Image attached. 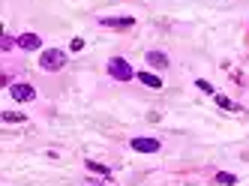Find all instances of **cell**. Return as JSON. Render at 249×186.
I'll return each mask as SVG.
<instances>
[{
  "mask_svg": "<svg viewBox=\"0 0 249 186\" xmlns=\"http://www.w3.org/2000/svg\"><path fill=\"white\" fill-rule=\"evenodd\" d=\"M39 66H42V69H48V72H57V69H63V66H66V54H63V51H57V48H48V51H42Z\"/></svg>",
  "mask_w": 249,
  "mask_h": 186,
  "instance_id": "obj_1",
  "label": "cell"
},
{
  "mask_svg": "<svg viewBox=\"0 0 249 186\" xmlns=\"http://www.w3.org/2000/svg\"><path fill=\"white\" fill-rule=\"evenodd\" d=\"M108 72H111V78H117V81H129L135 72H132V66L123 60V57H114V60H108Z\"/></svg>",
  "mask_w": 249,
  "mask_h": 186,
  "instance_id": "obj_2",
  "label": "cell"
},
{
  "mask_svg": "<svg viewBox=\"0 0 249 186\" xmlns=\"http://www.w3.org/2000/svg\"><path fill=\"white\" fill-rule=\"evenodd\" d=\"M9 96H12L15 102H30L33 96H36V90H33L30 84H12V87H9Z\"/></svg>",
  "mask_w": 249,
  "mask_h": 186,
  "instance_id": "obj_3",
  "label": "cell"
},
{
  "mask_svg": "<svg viewBox=\"0 0 249 186\" xmlns=\"http://www.w3.org/2000/svg\"><path fill=\"white\" fill-rule=\"evenodd\" d=\"M129 144H132V150H138V153H156L159 150L156 138H132Z\"/></svg>",
  "mask_w": 249,
  "mask_h": 186,
  "instance_id": "obj_4",
  "label": "cell"
},
{
  "mask_svg": "<svg viewBox=\"0 0 249 186\" xmlns=\"http://www.w3.org/2000/svg\"><path fill=\"white\" fill-rule=\"evenodd\" d=\"M39 45H42V39L36 33H21L18 36V48H24V51H36Z\"/></svg>",
  "mask_w": 249,
  "mask_h": 186,
  "instance_id": "obj_5",
  "label": "cell"
},
{
  "mask_svg": "<svg viewBox=\"0 0 249 186\" xmlns=\"http://www.w3.org/2000/svg\"><path fill=\"white\" fill-rule=\"evenodd\" d=\"M102 24L111 27V30H129L135 21H132V18H102Z\"/></svg>",
  "mask_w": 249,
  "mask_h": 186,
  "instance_id": "obj_6",
  "label": "cell"
},
{
  "mask_svg": "<svg viewBox=\"0 0 249 186\" xmlns=\"http://www.w3.org/2000/svg\"><path fill=\"white\" fill-rule=\"evenodd\" d=\"M147 63L156 66V69H168V57H165V54H159V51H150L147 54Z\"/></svg>",
  "mask_w": 249,
  "mask_h": 186,
  "instance_id": "obj_7",
  "label": "cell"
},
{
  "mask_svg": "<svg viewBox=\"0 0 249 186\" xmlns=\"http://www.w3.org/2000/svg\"><path fill=\"white\" fill-rule=\"evenodd\" d=\"M138 78H141V84H147V87H162V78L153 75V72H138Z\"/></svg>",
  "mask_w": 249,
  "mask_h": 186,
  "instance_id": "obj_8",
  "label": "cell"
},
{
  "mask_svg": "<svg viewBox=\"0 0 249 186\" xmlns=\"http://www.w3.org/2000/svg\"><path fill=\"white\" fill-rule=\"evenodd\" d=\"M216 183H222V186H234L237 177H234V174H228V171H219V174H216Z\"/></svg>",
  "mask_w": 249,
  "mask_h": 186,
  "instance_id": "obj_9",
  "label": "cell"
},
{
  "mask_svg": "<svg viewBox=\"0 0 249 186\" xmlns=\"http://www.w3.org/2000/svg\"><path fill=\"white\" fill-rule=\"evenodd\" d=\"M3 120H6V123H21V120H24V114H18V111H6Z\"/></svg>",
  "mask_w": 249,
  "mask_h": 186,
  "instance_id": "obj_10",
  "label": "cell"
},
{
  "mask_svg": "<svg viewBox=\"0 0 249 186\" xmlns=\"http://www.w3.org/2000/svg\"><path fill=\"white\" fill-rule=\"evenodd\" d=\"M87 168L96 171V174H102V177H108V168H105V165H99V162H87Z\"/></svg>",
  "mask_w": 249,
  "mask_h": 186,
  "instance_id": "obj_11",
  "label": "cell"
},
{
  "mask_svg": "<svg viewBox=\"0 0 249 186\" xmlns=\"http://www.w3.org/2000/svg\"><path fill=\"white\" fill-rule=\"evenodd\" d=\"M198 87H201L204 93H210V96H216V90H213V84H210V81H204V78H201V81H198Z\"/></svg>",
  "mask_w": 249,
  "mask_h": 186,
  "instance_id": "obj_12",
  "label": "cell"
},
{
  "mask_svg": "<svg viewBox=\"0 0 249 186\" xmlns=\"http://www.w3.org/2000/svg\"><path fill=\"white\" fill-rule=\"evenodd\" d=\"M216 102H219L222 108H234V102H231V99H225V96H219V93H216Z\"/></svg>",
  "mask_w": 249,
  "mask_h": 186,
  "instance_id": "obj_13",
  "label": "cell"
},
{
  "mask_svg": "<svg viewBox=\"0 0 249 186\" xmlns=\"http://www.w3.org/2000/svg\"><path fill=\"white\" fill-rule=\"evenodd\" d=\"M69 48H72V51H81V48H84V39H72V45H69Z\"/></svg>",
  "mask_w": 249,
  "mask_h": 186,
  "instance_id": "obj_14",
  "label": "cell"
}]
</instances>
